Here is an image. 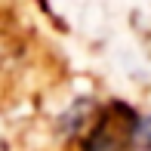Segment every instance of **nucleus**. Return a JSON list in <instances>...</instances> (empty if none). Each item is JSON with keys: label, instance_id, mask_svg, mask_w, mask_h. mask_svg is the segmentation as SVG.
<instances>
[{"label": "nucleus", "instance_id": "obj_1", "mask_svg": "<svg viewBox=\"0 0 151 151\" xmlns=\"http://www.w3.org/2000/svg\"><path fill=\"white\" fill-rule=\"evenodd\" d=\"M136 123H139V114L129 105L123 102L105 105L83 139V151H117L123 145H133Z\"/></svg>", "mask_w": 151, "mask_h": 151}, {"label": "nucleus", "instance_id": "obj_2", "mask_svg": "<svg viewBox=\"0 0 151 151\" xmlns=\"http://www.w3.org/2000/svg\"><path fill=\"white\" fill-rule=\"evenodd\" d=\"M133 151H151V114L142 117L139 114V123H136V133H133Z\"/></svg>", "mask_w": 151, "mask_h": 151}]
</instances>
